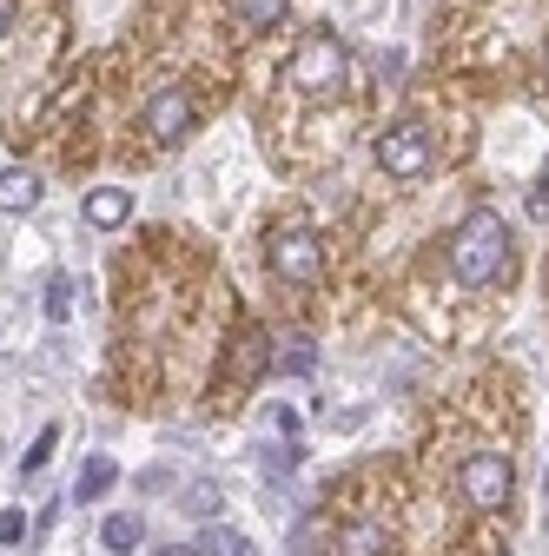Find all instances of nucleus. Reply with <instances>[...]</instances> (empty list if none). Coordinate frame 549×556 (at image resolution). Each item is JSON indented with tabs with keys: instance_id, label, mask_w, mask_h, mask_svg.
I'll use <instances>...</instances> for the list:
<instances>
[{
	"instance_id": "16",
	"label": "nucleus",
	"mask_w": 549,
	"mask_h": 556,
	"mask_svg": "<svg viewBox=\"0 0 549 556\" xmlns=\"http://www.w3.org/2000/svg\"><path fill=\"white\" fill-rule=\"evenodd\" d=\"M53 438H60V431H53V425H47V431H40V438H34V444H27V457H21V464H27V470H40V464H47V457H53Z\"/></svg>"
},
{
	"instance_id": "17",
	"label": "nucleus",
	"mask_w": 549,
	"mask_h": 556,
	"mask_svg": "<svg viewBox=\"0 0 549 556\" xmlns=\"http://www.w3.org/2000/svg\"><path fill=\"white\" fill-rule=\"evenodd\" d=\"M27 536V510H0V543H21Z\"/></svg>"
},
{
	"instance_id": "2",
	"label": "nucleus",
	"mask_w": 549,
	"mask_h": 556,
	"mask_svg": "<svg viewBox=\"0 0 549 556\" xmlns=\"http://www.w3.org/2000/svg\"><path fill=\"white\" fill-rule=\"evenodd\" d=\"M352 80V47L337 34H305L292 47V87L298 93H337Z\"/></svg>"
},
{
	"instance_id": "14",
	"label": "nucleus",
	"mask_w": 549,
	"mask_h": 556,
	"mask_svg": "<svg viewBox=\"0 0 549 556\" xmlns=\"http://www.w3.org/2000/svg\"><path fill=\"white\" fill-rule=\"evenodd\" d=\"M47 325H66V318H74V278H47Z\"/></svg>"
},
{
	"instance_id": "12",
	"label": "nucleus",
	"mask_w": 549,
	"mask_h": 556,
	"mask_svg": "<svg viewBox=\"0 0 549 556\" xmlns=\"http://www.w3.org/2000/svg\"><path fill=\"white\" fill-rule=\"evenodd\" d=\"M113 477H119V464H113V457H93V464L80 470V491H74V497H80V504H100V497L113 491Z\"/></svg>"
},
{
	"instance_id": "19",
	"label": "nucleus",
	"mask_w": 549,
	"mask_h": 556,
	"mask_svg": "<svg viewBox=\"0 0 549 556\" xmlns=\"http://www.w3.org/2000/svg\"><path fill=\"white\" fill-rule=\"evenodd\" d=\"M8 27H14V0H0V40H8Z\"/></svg>"
},
{
	"instance_id": "13",
	"label": "nucleus",
	"mask_w": 549,
	"mask_h": 556,
	"mask_svg": "<svg viewBox=\"0 0 549 556\" xmlns=\"http://www.w3.org/2000/svg\"><path fill=\"white\" fill-rule=\"evenodd\" d=\"M205 556H258V549H252V536H245V530L213 523V530H205Z\"/></svg>"
},
{
	"instance_id": "20",
	"label": "nucleus",
	"mask_w": 549,
	"mask_h": 556,
	"mask_svg": "<svg viewBox=\"0 0 549 556\" xmlns=\"http://www.w3.org/2000/svg\"><path fill=\"white\" fill-rule=\"evenodd\" d=\"M159 556H192V549H186V543H166V549H159Z\"/></svg>"
},
{
	"instance_id": "1",
	"label": "nucleus",
	"mask_w": 549,
	"mask_h": 556,
	"mask_svg": "<svg viewBox=\"0 0 549 556\" xmlns=\"http://www.w3.org/2000/svg\"><path fill=\"white\" fill-rule=\"evenodd\" d=\"M450 271L463 286H497V278H510V226L497 219V205L463 213V226L450 232Z\"/></svg>"
},
{
	"instance_id": "11",
	"label": "nucleus",
	"mask_w": 549,
	"mask_h": 556,
	"mask_svg": "<svg viewBox=\"0 0 549 556\" xmlns=\"http://www.w3.org/2000/svg\"><path fill=\"white\" fill-rule=\"evenodd\" d=\"M285 8H292V0H232V14H239V27H245V34L279 27V21H285Z\"/></svg>"
},
{
	"instance_id": "8",
	"label": "nucleus",
	"mask_w": 549,
	"mask_h": 556,
	"mask_svg": "<svg viewBox=\"0 0 549 556\" xmlns=\"http://www.w3.org/2000/svg\"><path fill=\"white\" fill-rule=\"evenodd\" d=\"M384 549H391V530L371 523V517H358V523L337 530V556H384Z\"/></svg>"
},
{
	"instance_id": "9",
	"label": "nucleus",
	"mask_w": 549,
	"mask_h": 556,
	"mask_svg": "<svg viewBox=\"0 0 549 556\" xmlns=\"http://www.w3.org/2000/svg\"><path fill=\"white\" fill-rule=\"evenodd\" d=\"M40 205V179L27 166H8L0 173V213H34Z\"/></svg>"
},
{
	"instance_id": "6",
	"label": "nucleus",
	"mask_w": 549,
	"mask_h": 556,
	"mask_svg": "<svg viewBox=\"0 0 549 556\" xmlns=\"http://www.w3.org/2000/svg\"><path fill=\"white\" fill-rule=\"evenodd\" d=\"M192 119H199V100H192V87H159L153 100H146V139L153 147H173V139H186L192 132Z\"/></svg>"
},
{
	"instance_id": "4",
	"label": "nucleus",
	"mask_w": 549,
	"mask_h": 556,
	"mask_svg": "<svg viewBox=\"0 0 549 556\" xmlns=\"http://www.w3.org/2000/svg\"><path fill=\"white\" fill-rule=\"evenodd\" d=\"M457 483H463V504L470 510H503L510 491H516V470H510L503 451H470L463 470H457Z\"/></svg>"
},
{
	"instance_id": "18",
	"label": "nucleus",
	"mask_w": 549,
	"mask_h": 556,
	"mask_svg": "<svg viewBox=\"0 0 549 556\" xmlns=\"http://www.w3.org/2000/svg\"><path fill=\"white\" fill-rule=\"evenodd\" d=\"M529 213H536V219H549V179H542V186L529 192Z\"/></svg>"
},
{
	"instance_id": "3",
	"label": "nucleus",
	"mask_w": 549,
	"mask_h": 556,
	"mask_svg": "<svg viewBox=\"0 0 549 556\" xmlns=\"http://www.w3.org/2000/svg\"><path fill=\"white\" fill-rule=\"evenodd\" d=\"M378 166H384L391 179H424V173L437 166V139H431L418 119H397V126L378 132Z\"/></svg>"
},
{
	"instance_id": "15",
	"label": "nucleus",
	"mask_w": 549,
	"mask_h": 556,
	"mask_svg": "<svg viewBox=\"0 0 549 556\" xmlns=\"http://www.w3.org/2000/svg\"><path fill=\"white\" fill-rule=\"evenodd\" d=\"M192 517H213L219 510V483H186V497H179Z\"/></svg>"
},
{
	"instance_id": "7",
	"label": "nucleus",
	"mask_w": 549,
	"mask_h": 556,
	"mask_svg": "<svg viewBox=\"0 0 549 556\" xmlns=\"http://www.w3.org/2000/svg\"><path fill=\"white\" fill-rule=\"evenodd\" d=\"M80 213H87V226H100V232H119V226L132 219V192H126V186H93Z\"/></svg>"
},
{
	"instance_id": "10",
	"label": "nucleus",
	"mask_w": 549,
	"mask_h": 556,
	"mask_svg": "<svg viewBox=\"0 0 549 556\" xmlns=\"http://www.w3.org/2000/svg\"><path fill=\"white\" fill-rule=\"evenodd\" d=\"M140 536H146V517H132V510H113V517L100 523V543H106L113 556H126V549H140Z\"/></svg>"
},
{
	"instance_id": "5",
	"label": "nucleus",
	"mask_w": 549,
	"mask_h": 556,
	"mask_svg": "<svg viewBox=\"0 0 549 556\" xmlns=\"http://www.w3.org/2000/svg\"><path fill=\"white\" fill-rule=\"evenodd\" d=\"M265 265L279 271L285 286H311V278L324 271V245L305 226H279V232H271V245H265Z\"/></svg>"
}]
</instances>
